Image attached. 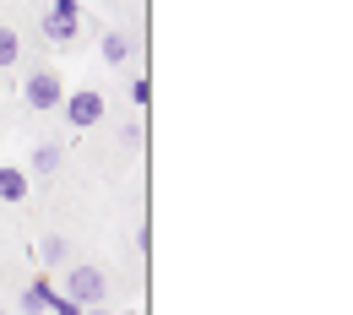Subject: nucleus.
I'll use <instances>...</instances> for the list:
<instances>
[{
  "label": "nucleus",
  "instance_id": "obj_10",
  "mask_svg": "<svg viewBox=\"0 0 353 315\" xmlns=\"http://www.w3.org/2000/svg\"><path fill=\"white\" fill-rule=\"evenodd\" d=\"M17 60H22V39H17V28H0V71L17 65Z\"/></svg>",
  "mask_w": 353,
  "mask_h": 315
},
{
  "label": "nucleus",
  "instance_id": "obj_12",
  "mask_svg": "<svg viewBox=\"0 0 353 315\" xmlns=\"http://www.w3.org/2000/svg\"><path fill=\"white\" fill-rule=\"evenodd\" d=\"M49 310H54V315H77V310H82V305H77V299H65V294L54 288V305H49Z\"/></svg>",
  "mask_w": 353,
  "mask_h": 315
},
{
  "label": "nucleus",
  "instance_id": "obj_9",
  "mask_svg": "<svg viewBox=\"0 0 353 315\" xmlns=\"http://www.w3.org/2000/svg\"><path fill=\"white\" fill-rule=\"evenodd\" d=\"M39 256H44V267H71V245L60 234H49L44 245H39Z\"/></svg>",
  "mask_w": 353,
  "mask_h": 315
},
{
  "label": "nucleus",
  "instance_id": "obj_7",
  "mask_svg": "<svg viewBox=\"0 0 353 315\" xmlns=\"http://www.w3.org/2000/svg\"><path fill=\"white\" fill-rule=\"evenodd\" d=\"M98 54H103L109 65H125V60L136 54V44L125 39V33H103V44H98Z\"/></svg>",
  "mask_w": 353,
  "mask_h": 315
},
{
  "label": "nucleus",
  "instance_id": "obj_8",
  "mask_svg": "<svg viewBox=\"0 0 353 315\" xmlns=\"http://www.w3.org/2000/svg\"><path fill=\"white\" fill-rule=\"evenodd\" d=\"M60 163H65V152H60V141H44V147L33 152V174H60Z\"/></svg>",
  "mask_w": 353,
  "mask_h": 315
},
{
  "label": "nucleus",
  "instance_id": "obj_1",
  "mask_svg": "<svg viewBox=\"0 0 353 315\" xmlns=\"http://www.w3.org/2000/svg\"><path fill=\"white\" fill-rule=\"evenodd\" d=\"M65 299H77V305H103V294H109V277L92 267V261H77V267H65V288H60Z\"/></svg>",
  "mask_w": 353,
  "mask_h": 315
},
{
  "label": "nucleus",
  "instance_id": "obj_6",
  "mask_svg": "<svg viewBox=\"0 0 353 315\" xmlns=\"http://www.w3.org/2000/svg\"><path fill=\"white\" fill-rule=\"evenodd\" d=\"M0 201H11V207L28 201V169H11V163L0 169Z\"/></svg>",
  "mask_w": 353,
  "mask_h": 315
},
{
  "label": "nucleus",
  "instance_id": "obj_5",
  "mask_svg": "<svg viewBox=\"0 0 353 315\" xmlns=\"http://www.w3.org/2000/svg\"><path fill=\"white\" fill-rule=\"evenodd\" d=\"M49 305H54V283H49V277H33V283L22 288V310H28V315H44Z\"/></svg>",
  "mask_w": 353,
  "mask_h": 315
},
{
  "label": "nucleus",
  "instance_id": "obj_3",
  "mask_svg": "<svg viewBox=\"0 0 353 315\" xmlns=\"http://www.w3.org/2000/svg\"><path fill=\"white\" fill-rule=\"evenodd\" d=\"M60 109H65V125H71V131H92V125L103 120V92L77 88V92L60 98Z\"/></svg>",
  "mask_w": 353,
  "mask_h": 315
},
{
  "label": "nucleus",
  "instance_id": "obj_4",
  "mask_svg": "<svg viewBox=\"0 0 353 315\" xmlns=\"http://www.w3.org/2000/svg\"><path fill=\"white\" fill-rule=\"evenodd\" d=\"M60 98H65V82H60L54 71H28L22 103H28L33 114H49V109H60Z\"/></svg>",
  "mask_w": 353,
  "mask_h": 315
},
{
  "label": "nucleus",
  "instance_id": "obj_15",
  "mask_svg": "<svg viewBox=\"0 0 353 315\" xmlns=\"http://www.w3.org/2000/svg\"><path fill=\"white\" fill-rule=\"evenodd\" d=\"M0 315H6V310H0Z\"/></svg>",
  "mask_w": 353,
  "mask_h": 315
},
{
  "label": "nucleus",
  "instance_id": "obj_11",
  "mask_svg": "<svg viewBox=\"0 0 353 315\" xmlns=\"http://www.w3.org/2000/svg\"><path fill=\"white\" fill-rule=\"evenodd\" d=\"M131 98L147 109V103H152V82H147V77H136V82H131Z\"/></svg>",
  "mask_w": 353,
  "mask_h": 315
},
{
  "label": "nucleus",
  "instance_id": "obj_13",
  "mask_svg": "<svg viewBox=\"0 0 353 315\" xmlns=\"http://www.w3.org/2000/svg\"><path fill=\"white\" fill-rule=\"evenodd\" d=\"M141 136H147V125L136 120V125H125V147H141Z\"/></svg>",
  "mask_w": 353,
  "mask_h": 315
},
{
  "label": "nucleus",
  "instance_id": "obj_2",
  "mask_svg": "<svg viewBox=\"0 0 353 315\" xmlns=\"http://www.w3.org/2000/svg\"><path fill=\"white\" fill-rule=\"evenodd\" d=\"M77 33H82V6H77V0H49V11H44V39H49L54 49H65Z\"/></svg>",
  "mask_w": 353,
  "mask_h": 315
},
{
  "label": "nucleus",
  "instance_id": "obj_14",
  "mask_svg": "<svg viewBox=\"0 0 353 315\" xmlns=\"http://www.w3.org/2000/svg\"><path fill=\"white\" fill-rule=\"evenodd\" d=\"M77 315H103V310H98V305H82V310H77Z\"/></svg>",
  "mask_w": 353,
  "mask_h": 315
}]
</instances>
